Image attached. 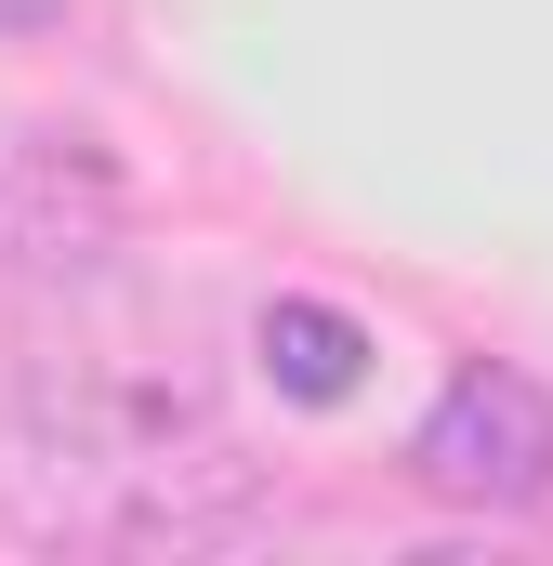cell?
I'll use <instances>...</instances> for the list:
<instances>
[{"instance_id":"1","label":"cell","mask_w":553,"mask_h":566,"mask_svg":"<svg viewBox=\"0 0 553 566\" xmlns=\"http://www.w3.org/2000/svg\"><path fill=\"white\" fill-rule=\"evenodd\" d=\"M0 527L40 554H211L264 527V461H238L198 369L40 356L0 409Z\"/></svg>"},{"instance_id":"2","label":"cell","mask_w":553,"mask_h":566,"mask_svg":"<svg viewBox=\"0 0 553 566\" xmlns=\"http://www.w3.org/2000/svg\"><path fill=\"white\" fill-rule=\"evenodd\" d=\"M409 474L448 514H541L553 501V396L528 369H461L409 434Z\"/></svg>"},{"instance_id":"3","label":"cell","mask_w":553,"mask_h":566,"mask_svg":"<svg viewBox=\"0 0 553 566\" xmlns=\"http://www.w3.org/2000/svg\"><path fill=\"white\" fill-rule=\"evenodd\" d=\"M0 251L27 277H106V251H119V171H106V145H80V133L0 145Z\"/></svg>"},{"instance_id":"4","label":"cell","mask_w":553,"mask_h":566,"mask_svg":"<svg viewBox=\"0 0 553 566\" xmlns=\"http://www.w3.org/2000/svg\"><path fill=\"white\" fill-rule=\"evenodd\" d=\"M251 356H264V382L290 409H343V396L369 382V329H356L343 303H264V316H251Z\"/></svg>"}]
</instances>
